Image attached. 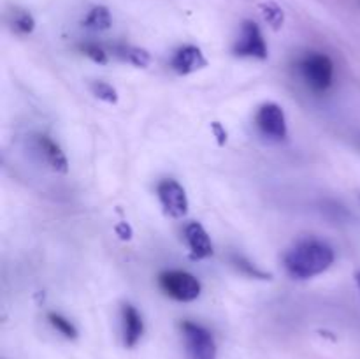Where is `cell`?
I'll return each mask as SVG.
<instances>
[{
    "label": "cell",
    "mask_w": 360,
    "mask_h": 359,
    "mask_svg": "<svg viewBox=\"0 0 360 359\" xmlns=\"http://www.w3.org/2000/svg\"><path fill=\"white\" fill-rule=\"evenodd\" d=\"M206 58L197 46H183L174 53L171 60V67L181 76L192 74L206 67Z\"/></svg>",
    "instance_id": "10"
},
{
    "label": "cell",
    "mask_w": 360,
    "mask_h": 359,
    "mask_svg": "<svg viewBox=\"0 0 360 359\" xmlns=\"http://www.w3.org/2000/svg\"><path fill=\"white\" fill-rule=\"evenodd\" d=\"M158 284H160L162 291L176 301L190 303L195 301L200 296V282L188 271H164L158 277Z\"/></svg>",
    "instance_id": "3"
},
{
    "label": "cell",
    "mask_w": 360,
    "mask_h": 359,
    "mask_svg": "<svg viewBox=\"0 0 360 359\" xmlns=\"http://www.w3.org/2000/svg\"><path fill=\"white\" fill-rule=\"evenodd\" d=\"M181 333L188 359H217V344L206 327L185 320L181 324Z\"/></svg>",
    "instance_id": "4"
},
{
    "label": "cell",
    "mask_w": 360,
    "mask_h": 359,
    "mask_svg": "<svg viewBox=\"0 0 360 359\" xmlns=\"http://www.w3.org/2000/svg\"><path fill=\"white\" fill-rule=\"evenodd\" d=\"M81 51L88 56L90 60H94L95 63H108V55H105L104 49L98 44H83L81 46Z\"/></svg>",
    "instance_id": "18"
},
{
    "label": "cell",
    "mask_w": 360,
    "mask_h": 359,
    "mask_svg": "<svg viewBox=\"0 0 360 359\" xmlns=\"http://www.w3.org/2000/svg\"><path fill=\"white\" fill-rule=\"evenodd\" d=\"M334 263V250L319 239H304L292 246L285 256V267L288 275L297 280L319 277Z\"/></svg>",
    "instance_id": "1"
},
{
    "label": "cell",
    "mask_w": 360,
    "mask_h": 359,
    "mask_svg": "<svg viewBox=\"0 0 360 359\" xmlns=\"http://www.w3.org/2000/svg\"><path fill=\"white\" fill-rule=\"evenodd\" d=\"M232 260H234L236 267H238L239 271H243V273L248 275V277H253V278H267L266 273H262V271H260V270H257V267L253 266L252 263H248V260H245V259H243V257L234 256V259H232Z\"/></svg>",
    "instance_id": "19"
},
{
    "label": "cell",
    "mask_w": 360,
    "mask_h": 359,
    "mask_svg": "<svg viewBox=\"0 0 360 359\" xmlns=\"http://www.w3.org/2000/svg\"><path fill=\"white\" fill-rule=\"evenodd\" d=\"M48 320H49V324H51V326L55 327L60 334H62V336L67 338V340H76L77 338L76 326H74L69 319H65L63 315H60V313H55V312L48 313Z\"/></svg>",
    "instance_id": "15"
},
{
    "label": "cell",
    "mask_w": 360,
    "mask_h": 359,
    "mask_svg": "<svg viewBox=\"0 0 360 359\" xmlns=\"http://www.w3.org/2000/svg\"><path fill=\"white\" fill-rule=\"evenodd\" d=\"M83 25L88 28V30H94V32L109 30L112 25L111 13H109L108 7H104V6L94 7V9L86 14Z\"/></svg>",
    "instance_id": "12"
},
{
    "label": "cell",
    "mask_w": 360,
    "mask_h": 359,
    "mask_svg": "<svg viewBox=\"0 0 360 359\" xmlns=\"http://www.w3.org/2000/svg\"><path fill=\"white\" fill-rule=\"evenodd\" d=\"M157 194L167 215L183 218L188 213V197H186L185 189L176 180H162L157 187Z\"/></svg>",
    "instance_id": "7"
},
{
    "label": "cell",
    "mask_w": 360,
    "mask_h": 359,
    "mask_svg": "<svg viewBox=\"0 0 360 359\" xmlns=\"http://www.w3.org/2000/svg\"><path fill=\"white\" fill-rule=\"evenodd\" d=\"M144 333V322L136 306L123 305L122 308V336L127 348H134Z\"/></svg>",
    "instance_id": "9"
},
{
    "label": "cell",
    "mask_w": 360,
    "mask_h": 359,
    "mask_svg": "<svg viewBox=\"0 0 360 359\" xmlns=\"http://www.w3.org/2000/svg\"><path fill=\"white\" fill-rule=\"evenodd\" d=\"M255 123L260 134L271 141H283L288 134L287 116H285L283 108L274 102L260 106L255 116Z\"/></svg>",
    "instance_id": "5"
},
{
    "label": "cell",
    "mask_w": 360,
    "mask_h": 359,
    "mask_svg": "<svg viewBox=\"0 0 360 359\" xmlns=\"http://www.w3.org/2000/svg\"><path fill=\"white\" fill-rule=\"evenodd\" d=\"M13 28L18 34H32V30L35 28V21L32 18V14L27 13V11H16V14L13 18Z\"/></svg>",
    "instance_id": "16"
},
{
    "label": "cell",
    "mask_w": 360,
    "mask_h": 359,
    "mask_svg": "<svg viewBox=\"0 0 360 359\" xmlns=\"http://www.w3.org/2000/svg\"><path fill=\"white\" fill-rule=\"evenodd\" d=\"M91 92H94L95 97H98L101 101L109 102V104H116V102H118V94H116V90L109 83H104V81H95V83L91 84Z\"/></svg>",
    "instance_id": "17"
},
{
    "label": "cell",
    "mask_w": 360,
    "mask_h": 359,
    "mask_svg": "<svg viewBox=\"0 0 360 359\" xmlns=\"http://www.w3.org/2000/svg\"><path fill=\"white\" fill-rule=\"evenodd\" d=\"M115 51L116 56H120L122 60H125V62L132 63L136 67H148L151 62L150 53L141 48H136V46H118Z\"/></svg>",
    "instance_id": "13"
},
{
    "label": "cell",
    "mask_w": 360,
    "mask_h": 359,
    "mask_svg": "<svg viewBox=\"0 0 360 359\" xmlns=\"http://www.w3.org/2000/svg\"><path fill=\"white\" fill-rule=\"evenodd\" d=\"M185 239L192 250L193 259H207L213 256V243H211L210 234L199 222H190L185 227Z\"/></svg>",
    "instance_id": "11"
},
{
    "label": "cell",
    "mask_w": 360,
    "mask_h": 359,
    "mask_svg": "<svg viewBox=\"0 0 360 359\" xmlns=\"http://www.w3.org/2000/svg\"><path fill=\"white\" fill-rule=\"evenodd\" d=\"M357 284H359V289H360V271L357 273Z\"/></svg>",
    "instance_id": "21"
},
{
    "label": "cell",
    "mask_w": 360,
    "mask_h": 359,
    "mask_svg": "<svg viewBox=\"0 0 360 359\" xmlns=\"http://www.w3.org/2000/svg\"><path fill=\"white\" fill-rule=\"evenodd\" d=\"M234 55L243 58H267V44L255 21H245L234 44Z\"/></svg>",
    "instance_id": "6"
},
{
    "label": "cell",
    "mask_w": 360,
    "mask_h": 359,
    "mask_svg": "<svg viewBox=\"0 0 360 359\" xmlns=\"http://www.w3.org/2000/svg\"><path fill=\"white\" fill-rule=\"evenodd\" d=\"M213 130H214V132H217L218 141H220V144H224L225 141H227V132H225V130L221 129L220 123H213Z\"/></svg>",
    "instance_id": "20"
},
{
    "label": "cell",
    "mask_w": 360,
    "mask_h": 359,
    "mask_svg": "<svg viewBox=\"0 0 360 359\" xmlns=\"http://www.w3.org/2000/svg\"><path fill=\"white\" fill-rule=\"evenodd\" d=\"M34 148L42 160L56 172H67L69 171V162H67L65 153L62 148L48 136H35L34 137Z\"/></svg>",
    "instance_id": "8"
},
{
    "label": "cell",
    "mask_w": 360,
    "mask_h": 359,
    "mask_svg": "<svg viewBox=\"0 0 360 359\" xmlns=\"http://www.w3.org/2000/svg\"><path fill=\"white\" fill-rule=\"evenodd\" d=\"M260 11H262V14H264V20L271 25V28H274V30H280V28L283 27L285 13L276 2L260 4Z\"/></svg>",
    "instance_id": "14"
},
{
    "label": "cell",
    "mask_w": 360,
    "mask_h": 359,
    "mask_svg": "<svg viewBox=\"0 0 360 359\" xmlns=\"http://www.w3.org/2000/svg\"><path fill=\"white\" fill-rule=\"evenodd\" d=\"M299 73L313 92H326L333 84L334 63L327 55L309 53L299 62Z\"/></svg>",
    "instance_id": "2"
}]
</instances>
